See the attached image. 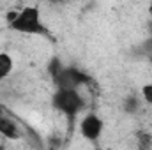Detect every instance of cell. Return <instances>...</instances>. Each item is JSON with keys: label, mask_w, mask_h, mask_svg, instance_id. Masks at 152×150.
I'll return each mask as SVG.
<instances>
[{"label": "cell", "mask_w": 152, "mask_h": 150, "mask_svg": "<svg viewBox=\"0 0 152 150\" xmlns=\"http://www.w3.org/2000/svg\"><path fill=\"white\" fill-rule=\"evenodd\" d=\"M14 32L27 34V36H42L46 34L42 16L37 5H25L16 12V18L9 23Z\"/></svg>", "instance_id": "1"}, {"label": "cell", "mask_w": 152, "mask_h": 150, "mask_svg": "<svg viewBox=\"0 0 152 150\" xmlns=\"http://www.w3.org/2000/svg\"><path fill=\"white\" fill-rule=\"evenodd\" d=\"M152 147V136L149 133H142L138 136V149L140 150H151Z\"/></svg>", "instance_id": "6"}, {"label": "cell", "mask_w": 152, "mask_h": 150, "mask_svg": "<svg viewBox=\"0 0 152 150\" xmlns=\"http://www.w3.org/2000/svg\"><path fill=\"white\" fill-rule=\"evenodd\" d=\"M14 69V60L9 53H0V81L5 79Z\"/></svg>", "instance_id": "5"}, {"label": "cell", "mask_w": 152, "mask_h": 150, "mask_svg": "<svg viewBox=\"0 0 152 150\" xmlns=\"http://www.w3.org/2000/svg\"><path fill=\"white\" fill-rule=\"evenodd\" d=\"M136 110H138V99L136 97H127L126 99V111L134 113Z\"/></svg>", "instance_id": "8"}, {"label": "cell", "mask_w": 152, "mask_h": 150, "mask_svg": "<svg viewBox=\"0 0 152 150\" xmlns=\"http://www.w3.org/2000/svg\"><path fill=\"white\" fill-rule=\"evenodd\" d=\"M53 104L58 111L66 113L69 117L80 113L85 108V101L80 95V92H76V88H60L53 97Z\"/></svg>", "instance_id": "2"}, {"label": "cell", "mask_w": 152, "mask_h": 150, "mask_svg": "<svg viewBox=\"0 0 152 150\" xmlns=\"http://www.w3.org/2000/svg\"><path fill=\"white\" fill-rule=\"evenodd\" d=\"M151 64H152V57H151Z\"/></svg>", "instance_id": "11"}, {"label": "cell", "mask_w": 152, "mask_h": 150, "mask_svg": "<svg viewBox=\"0 0 152 150\" xmlns=\"http://www.w3.org/2000/svg\"><path fill=\"white\" fill-rule=\"evenodd\" d=\"M0 136H4L5 140L16 141L21 138V129L11 117L0 115Z\"/></svg>", "instance_id": "4"}, {"label": "cell", "mask_w": 152, "mask_h": 150, "mask_svg": "<svg viewBox=\"0 0 152 150\" xmlns=\"http://www.w3.org/2000/svg\"><path fill=\"white\" fill-rule=\"evenodd\" d=\"M0 150H4V147H0Z\"/></svg>", "instance_id": "10"}, {"label": "cell", "mask_w": 152, "mask_h": 150, "mask_svg": "<svg viewBox=\"0 0 152 150\" xmlns=\"http://www.w3.org/2000/svg\"><path fill=\"white\" fill-rule=\"evenodd\" d=\"M103 129H104V122L96 113L85 115L81 118V122H80V133L88 141H97L101 138V134H103Z\"/></svg>", "instance_id": "3"}, {"label": "cell", "mask_w": 152, "mask_h": 150, "mask_svg": "<svg viewBox=\"0 0 152 150\" xmlns=\"http://www.w3.org/2000/svg\"><path fill=\"white\" fill-rule=\"evenodd\" d=\"M143 48H145V50H147V51H149V53L152 55V36H151L149 39H147V41H145V44H143Z\"/></svg>", "instance_id": "9"}, {"label": "cell", "mask_w": 152, "mask_h": 150, "mask_svg": "<svg viewBox=\"0 0 152 150\" xmlns=\"http://www.w3.org/2000/svg\"><path fill=\"white\" fill-rule=\"evenodd\" d=\"M142 99L147 104H152V83L143 85V88H142Z\"/></svg>", "instance_id": "7"}]
</instances>
